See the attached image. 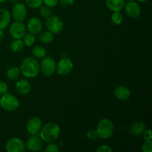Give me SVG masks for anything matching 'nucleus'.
<instances>
[{
    "label": "nucleus",
    "instance_id": "obj_37",
    "mask_svg": "<svg viewBox=\"0 0 152 152\" xmlns=\"http://www.w3.org/2000/svg\"><path fill=\"white\" fill-rule=\"evenodd\" d=\"M8 1H10V2L11 3V4H16V2H18V0H8Z\"/></svg>",
    "mask_w": 152,
    "mask_h": 152
},
{
    "label": "nucleus",
    "instance_id": "obj_5",
    "mask_svg": "<svg viewBox=\"0 0 152 152\" xmlns=\"http://www.w3.org/2000/svg\"><path fill=\"white\" fill-rule=\"evenodd\" d=\"M56 63L50 56H45L40 64V71L45 77H51L56 71Z\"/></svg>",
    "mask_w": 152,
    "mask_h": 152
},
{
    "label": "nucleus",
    "instance_id": "obj_20",
    "mask_svg": "<svg viewBox=\"0 0 152 152\" xmlns=\"http://www.w3.org/2000/svg\"><path fill=\"white\" fill-rule=\"evenodd\" d=\"M31 53L34 58L43 59L47 55V50L45 49V48L42 47V46L36 45L32 48Z\"/></svg>",
    "mask_w": 152,
    "mask_h": 152
},
{
    "label": "nucleus",
    "instance_id": "obj_38",
    "mask_svg": "<svg viewBox=\"0 0 152 152\" xmlns=\"http://www.w3.org/2000/svg\"><path fill=\"white\" fill-rule=\"evenodd\" d=\"M136 1H137L138 2H145L147 0H136Z\"/></svg>",
    "mask_w": 152,
    "mask_h": 152
},
{
    "label": "nucleus",
    "instance_id": "obj_7",
    "mask_svg": "<svg viewBox=\"0 0 152 152\" xmlns=\"http://www.w3.org/2000/svg\"><path fill=\"white\" fill-rule=\"evenodd\" d=\"M74 68L73 62L69 58L64 57L61 59L56 64V71L61 76H66L69 74Z\"/></svg>",
    "mask_w": 152,
    "mask_h": 152
},
{
    "label": "nucleus",
    "instance_id": "obj_15",
    "mask_svg": "<svg viewBox=\"0 0 152 152\" xmlns=\"http://www.w3.org/2000/svg\"><path fill=\"white\" fill-rule=\"evenodd\" d=\"M16 91L17 93L21 95H27L30 93L31 89V83L25 79H21L19 81L16 82L15 86Z\"/></svg>",
    "mask_w": 152,
    "mask_h": 152
},
{
    "label": "nucleus",
    "instance_id": "obj_12",
    "mask_svg": "<svg viewBox=\"0 0 152 152\" xmlns=\"http://www.w3.org/2000/svg\"><path fill=\"white\" fill-rule=\"evenodd\" d=\"M42 126V122L40 118L37 117H34L30 119L27 123L26 129L30 134H37L39 132Z\"/></svg>",
    "mask_w": 152,
    "mask_h": 152
},
{
    "label": "nucleus",
    "instance_id": "obj_4",
    "mask_svg": "<svg viewBox=\"0 0 152 152\" xmlns=\"http://www.w3.org/2000/svg\"><path fill=\"white\" fill-rule=\"evenodd\" d=\"M0 106L6 111H14L19 108V102L14 95L6 93L0 99Z\"/></svg>",
    "mask_w": 152,
    "mask_h": 152
},
{
    "label": "nucleus",
    "instance_id": "obj_29",
    "mask_svg": "<svg viewBox=\"0 0 152 152\" xmlns=\"http://www.w3.org/2000/svg\"><path fill=\"white\" fill-rule=\"evenodd\" d=\"M142 151L143 152H152L151 140H145L142 145Z\"/></svg>",
    "mask_w": 152,
    "mask_h": 152
},
{
    "label": "nucleus",
    "instance_id": "obj_13",
    "mask_svg": "<svg viewBox=\"0 0 152 152\" xmlns=\"http://www.w3.org/2000/svg\"><path fill=\"white\" fill-rule=\"evenodd\" d=\"M27 28L30 34L33 35H37L39 34L42 29V21L37 17H32L28 22Z\"/></svg>",
    "mask_w": 152,
    "mask_h": 152
},
{
    "label": "nucleus",
    "instance_id": "obj_2",
    "mask_svg": "<svg viewBox=\"0 0 152 152\" xmlns=\"http://www.w3.org/2000/svg\"><path fill=\"white\" fill-rule=\"evenodd\" d=\"M19 70L24 77L30 79L34 78L39 73L40 65L36 58L29 56L22 61Z\"/></svg>",
    "mask_w": 152,
    "mask_h": 152
},
{
    "label": "nucleus",
    "instance_id": "obj_23",
    "mask_svg": "<svg viewBox=\"0 0 152 152\" xmlns=\"http://www.w3.org/2000/svg\"><path fill=\"white\" fill-rule=\"evenodd\" d=\"M24 48V43L21 39H14L10 44V49L13 52H17L21 51Z\"/></svg>",
    "mask_w": 152,
    "mask_h": 152
},
{
    "label": "nucleus",
    "instance_id": "obj_9",
    "mask_svg": "<svg viewBox=\"0 0 152 152\" xmlns=\"http://www.w3.org/2000/svg\"><path fill=\"white\" fill-rule=\"evenodd\" d=\"M25 144L19 138L13 137L6 142L5 149L7 152H23L25 151Z\"/></svg>",
    "mask_w": 152,
    "mask_h": 152
},
{
    "label": "nucleus",
    "instance_id": "obj_6",
    "mask_svg": "<svg viewBox=\"0 0 152 152\" xmlns=\"http://www.w3.org/2000/svg\"><path fill=\"white\" fill-rule=\"evenodd\" d=\"M46 27L48 31L51 32L53 34H59L63 29V22L62 19H59L56 16H50L48 19H46Z\"/></svg>",
    "mask_w": 152,
    "mask_h": 152
},
{
    "label": "nucleus",
    "instance_id": "obj_3",
    "mask_svg": "<svg viewBox=\"0 0 152 152\" xmlns=\"http://www.w3.org/2000/svg\"><path fill=\"white\" fill-rule=\"evenodd\" d=\"M96 131L98 137L102 140L109 139L114 132V123L110 119H102L98 123Z\"/></svg>",
    "mask_w": 152,
    "mask_h": 152
},
{
    "label": "nucleus",
    "instance_id": "obj_11",
    "mask_svg": "<svg viewBox=\"0 0 152 152\" xmlns=\"http://www.w3.org/2000/svg\"><path fill=\"white\" fill-rule=\"evenodd\" d=\"M125 11L129 17L136 19L140 16L141 8L137 2L134 1H129L127 4H125Z\"/></svg>",
    "mask_w": 152,
    "mask_h": 152
},
{
    "label": "nucleus",
    "instance_id": "obj_30",
    "mask_svg": "<svg viewBox=\"0 0 152 152\" xmlns=\"http://www.w3.org/2000/svg\"><path fill=\"white\" fill-rule=\"evenodd\" d=\"M86 137H87L88 139L90 140H93V141L97 139V137H98L96 131L93 130V129H91V130H89L88 132H87V134H86Z\"/></svg>",
    "mask_w": 152,
    "mask_h": 152
},
{
    "label": "nucleus",
    "instance_id": "obj_24",
    "mask_svg": "<svg viewBox=\"0 0 152 152\" xmlns=\"http://www.w3.org/2000/svg\"><path fill=\"white\" fill-rule=\"evenodd\" d=\"M111 21L116 25H120L123 22V16L120 11L114 12L111 15Z\"/></svg>",
    "mask_w": 152,
    "mask_h": 152
},
{
    "label": "nucleus",
    "instance_id": "obj_10",
    "mask_svg": "<svg viewBox=\"0 0 152 152\" xmlns=\"http://www.w3.org/2000/svg\"><path fill=\"white\" fill-rule=\"evenodd\" d=\"M12 16L15 21L23 22L27 16V7L23 3L16 2L12 9Z\"/></svg>",
    "mask_w": 152,
    "mask_h": 152
},
{
    "label": "nucleus",
    "instance_id": "obj_32",
    "mask_svg": "<svg viewBox=\"0 0 152 152\" xmlns=\"http://www.w3.org/2000/svg\"><path fill=\"white\" fill-rule=\"evenodd\" d=\"M8 86H7L5 83H4V82L0 81V94L2 95L7 93V92H8Z\"/></svg>",
    "mask_w": 152,
    "mask_h": 152
},
{
    "label": "nucleus",
    "instance_id": "obj_1",
    "mask_svg": "<svg viewBox=\"0 0 152 152\" xmlns=\"http://www.w3.org/2000/svg\"><path fill=\"white\" fill-rule=\"evenodd\" d=\"M60 134V128L56 123L50 122L45 125L39 131V137L46 143H51L57 140Z\"/></svg>",
    "mask_w": 152,
    "mask_h": 152
},
{
    "label": "nucleus",
    "instance_id": "obj_36",
    "mask_svg": "<svg viewBox=\"0 0 152 152\" xmlns=\"http://www.w3.org/2000/svg\"><path fill=\"white\" fill-rule=\"evenodd\" d=\"M4 37V32H3V30L0 29V42H1L3 40Z\"/></svg>",
    "mask_w": 152,
    "mask_h": 152
},
{
    "label": "nucleus",
    "instance_id": "obj_14",
    "mask_svg": "<svg viewBox=\"0 0 152 152\" xmlns=\"http://www.w3.org/2000/svg\"><path fill=\"white\" fill-rule=\"evenodd\" d=\"M25 147L30 151H39L43 148V141L42 140L40 137H31L28 140L26 145H25Z\"/></svg>",
    "mask_w": 152,
    "mask_h": 152
},
{
    "label": "nucleus",
    "instance_id": "obj_26",
    "mask_svg": "<svg viewBox=\"0 0 152 152\" xmlns=\"http://www.w3.org/2000/svg\"><path fill=\"white\" fill-rule=\"evenodd\" d=\"M25 4L31 8H38L42 5L43 0H25Z\"/></svg>",
    "mask_w": 152,
    "mask_h": 152
},
{
    "label": "nucleus",
    "instance_id": "obj_25",
    "mask_svg": "<svg viewBox=\"0 0 152 152\" xmlns=\"http://www.w3.org/2000/svg\"><path fill=\"white\" fill-rule=\"evenodd\" d=\"M22 38H23L22 42H23L24 45L28 46V47L32 46L34 44V42H35V37L33 34H30V33L29 34H25Z\"/></svg>",
    "mask_w": 152,
    "mask_h": 152
},
{
    "label": "nucleus",
    "instance_id": "obj_18",
    "mask_svg": "<svg viewBox=\"0 0 152 152\" xmlns=\"http://www.w3.org/2000/svg\"><path fill=\"white\" fill-rule=\"evenodd\" d=\"M11 15L8 10L5 8H0V29L4 30L7 28L10 22Z\"/></svg>",
    "mask_w": 152,
    "mask_h": 152
},
{
    "label": "nucleus",
    "instance_id": "obj_27",
    "mask_svg": "<svg viewBox=\"0 0 152 152\" xmlns=\"http://www.w3.org/2000/svg\"><path fill=\"white\" fill-rule=\"evenodd\" d=\"M39 13L42 17L45 18V19H48L49 16H51V11L50 10V7L46 5L40 6Z\"/></svg>",
    "mask_w": 152,
    "mask_h": 152
},
{
    "label": "nucleus",
    "instance_id": "obj_22",
    "mask_svg": "<svg viewBox=\"0 0 152 152\" xmlns=\"http://www.w3.org/2000/svg\"><path fill=\"white\" fill-rule=\"evenodd\" d=\"M20 74V70L17 67H11L6 72V77L9 80H16L19 78Z\"/></svg>",
    "mask_w": 152,
    "mask_h": 152
},
{
    "label": "nucleus",
    "instance_id": "obj_33",
    "mask_svg": "<svg viewBox=\"0 0 152 152\" xmlns=\"http://www.w3.org/2000/svg\"><path fill=\"white\" fill-rule=\"evenodd\" d=\"M59 0H43L45 5L49 7H54L57 5Z\"/></svg>",
    "mask_w": 152,
    "mask_h": 152
},
{
    "label": "nucleus",
    "instance_id": "obj_39",
    "mask_svg": "<svg viewBox=\"0 0 152 152\" xmlns=\"http://www.w3.org/2000/svg\"><path fill=\"white\" fill-rule=\"evenodd\" d=\"M6 0H0V3H1V2H4V1H5Z\"/></svg>",
    "mask_w": 152,
    "mask_h": 152
},
{
    "label": "nucleus",
    "instance_id": "obj_35",
    "mask_svg": "<svg viewBox=\"0 0 152 152\" xmlns=\"http://www.w3.org/2000/svg\"><path fill=\"white\" fill-rule=\"evenodd\" d=\"M59 2L63 7H70L74 4V0H59Z\"/></svg>",
    "mask_w": 152,
    "mask_h": 152
},
{
    "label": "nucleus",
    "instance_id": "obj_21",
    "mask_svg": "<svg viewBox=\"0 0 152 152\" xmlns=\"http://www.w3.org/2000/svg\"><path fill=\"white\" fill-rule=\"evenodd\" d=\"M40 42L43 44H48L51 42L54 39V34H52L49 31H43L39 33V37Z\"/></svg>",
    "mask_w": 152,
    "mask_h": 152
},
{
    "label": "nucleus",
    "instance_id": "obj_31",
    "mask_svg": "<svg viewBox=\"0 0 152 152\" xmlns=\"http://www.w3.org/2000/svg\"><path fill=\"white\" fill-rule=\"evenodd\" d=\"M96 152H113V149L108 145H101L96 148Z\"/></svg>",
    "mask_w": 152,
    "mask_h": 152
},
{
    "label": "nucleus",
    "instance_id": "obj_28",
    "mask_svg": "<svg viewBox=\"0 0 152 152\" xmlns=\"http://www.w3.org/2000/svg\"><path fill=\"white\" fill-rule=\"evenodd\" d=\"M44 151L45 152H58L59 151V148L57 145L54 144L53 142H51V143H48V145L45 147Z\"/></svg>",
    "mask_w": 152,
    "mask_h": 152
},
{
    "label": "nucleus",
    "instance_id": "obj_17",
    "mask_svg": "<svg viewBox=\"0 0 152 152\" xmlns=\"http://www.w3.org/2000/svg\"><path fill=\"white\" fill-rule=\"evenodd\" d=\"M145 130V125L142 121H135L131 125L130 133L132 136L139 137L142 134L144 131Z\"/></svg>",
    "mask_w": 152,
    "mask_h": 152
},
{
    "label": "nucleus",
    "instance_id": "obj_8",
    "mask_svg": "<svg viewBox=\"0 0 152 152\" xmlns=\"http://www.w3.org/2000/svg\"><path fill=\"white\" fill-rule=\"evenodd\" d=\"M27 28L22 22H13L9 28V33L13 39H22L26 34Z\"/></svg>",
    "mask_w": 152,
    "mask_h": 152
},
{
    "label": "nucleus",
    "instance_id": "obj_16",
    "mask_svg": "<svg viewBox=\"0 0 152 152\" xmlns=\"http://www.w3.org/2000/svg\"><path fill=\"white\" fill-rule=\"evenodd\" d=\"M114 96L119 100L126 101L130 97L131 91L126 86H119L114 89Z\"/></svg>",
    "mask_w": 152,
    "mask_h": 152
},
{
    "label": "nucleus",
    "instance_id": "obj_34",
    "mask_svg": "<svg viewBox=\"0 0 152 152\" xmlns=\"http://www.w3.org/2000/svg\"><path fill=\"white\" fill-rule=\"evenodd\" d=\"M142 137H143L145 140H151L152 139V132L151 129H146L142 133Z\"/></svg>",
    "mask_w": 152,
    "mask_h": 152
},
{
    "label": "nucleus",
    "instance_id": "obj_19",
    "mask_svg": "<svg viewBox=\"0 0 152 152\" xmlns=\"http://www.w3.org/2000/svg\"><path fill=\"white\" fill-rule=\"evenodd\" d=\"M125 0H105L106 7L112 11H121L125 6Z\"/></svg>",
    "mask_w": 152,
    "mask_h": 152
},
{
    "label": "nucleus",
    "instance_id": "obj_40",
    "mask_svg": "<svg viewBox=\"0 0 152 152\" xmlns=\"http://www.w3.org/2000/svg\"><path fill=\"white\" fill-rule=\"evenodd\" d=\"M126 1H134V0H126Z\"/></svg>",
    "mask_w": 152,
    "mask_h": 152
}]
</instances>
